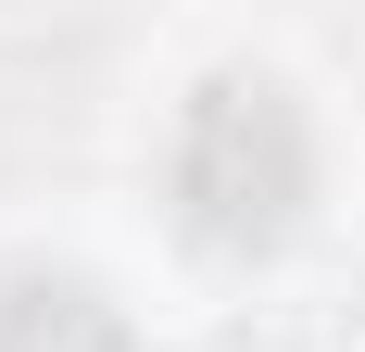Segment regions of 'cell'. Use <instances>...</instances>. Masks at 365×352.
I'll return each mask as SVG.
<instances>
[{"mask_svg": "<svg viewBox=\"0 0 365 352\" xmlns=\"http://www.w3.org/2000/svg\"><path fill=\"white\" fill-rule=\"evenodd\" d=\"M0 352H139V327L113 315L88 277H0Z\"/></svg>", "mask_w": 365, "mask_h": 352, "instance_id": "7a4b0ae2", "label": "cell"}, {"mask_svg": "<svg viewBox=\"0 0 365 352\" xmlns=\"http://www.w3.org/2000/svg\"><path fill=\"white\" fill-rule=\"evenodd\" d=\"M164 214H177L189 252H227V264L277 252L315 214V126H302V101L277 76L227 63L177 101V126H164Z\"/></svg>", "mask_w": 365, "mask_h": 352, "instance_id": "6da1fadb", "label": "cell"}]
</instances>
